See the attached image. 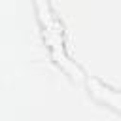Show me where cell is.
<instances>
[{
  "mask_svg": "<svg viewBox=\"0 0 121 121\" xmlns=\"http://www.w3.org/2000/svg\"><path fill=\"white\" fill-rule=\"evenodd\" d=\"M34 8H36V17L42 28V38L49 49L51 59L55 60L57 66H60L64 70L66 76H70L76 81L83 79V70L79 64H76L66 51V42H64V26L57 15V11L53 9L49 0H34Z\"/></svg>",
  "mask_w": 121,
  "mask_h": 121,
  "instance_id": "obj_1",
  "label": "cell"
},
{
  "mask_svg": "<svg viewBox=\"0 0 121 121\" xmlns=\"http://www.w3.org/2000/svg\"><path fill=\"white\" fill-rule=\"evenodd\" d=\"M87 87H89V95L96 102H100L102 106L112 108L117 113H121V91L110 87L108 83H104V81H100L96 78H89L87 79Z\"/></svg>",
  "mask_w": 121,
  "mask_h": 121,
  "instance_id": "obj_2",
  "label": "cell"
}]
</instances>
